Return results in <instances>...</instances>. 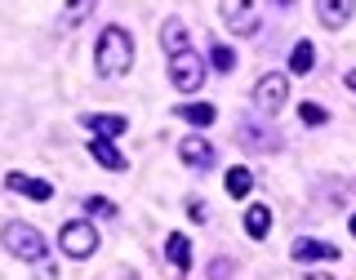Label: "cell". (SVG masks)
<instances>
[{"mask_svg": "<svg viewBox=\"0 0 356 280\" xmlns=\"http://www.w3.org/2000/svg\"><path fill=\"white\" fill-rule=\"evenodd\" d=\"M343 81H348V89L356 94V72H348V76H343Z\"/></svg>", "mask_w": 356, "mask_h": 280, "instance_id": "23", "label": "cell"}, {"mask_svg": "<svg viewBox=\"0 0 356 280\" xmlns=\"http://www.w3.org/2000/svg\"><path fill=\"white\" fill-rule=\"evenodd\" d=\"M89 151H94V160L103 165V170H116V174L129 170V160H125L116 147H111V138H94V142H89Z\"/></svg>", "mask_w": 356, "mask_h": 280, "instance_id": "11", "label": "cell"}, {"mask_svg": "<svg viewBox=\"0 0 356 280\" xmlns=\"http://www.w3.org/2000/svg\"><path fill=\"white\" fill-rule=\"evenodd\" d=\"M85 205H89V214H98V218H111V214H116V205H111V200H103V196H89Z\"/></svg>", "mask_w": 356, "mask_h": 280, "instance_id": "22", "label": "cell"}, {"mask_svg": "<svg viewBox=\"0 0 356 280\" xmlns=\"http://www.w3.org/2000/svg\"><path fill=\"white\" fill-rule=\"evenodd\" d=\"M170 85L178 89V94H196V89L205 85V58L192 53V49L170 53Z\"/></svg>", "mask_w": 356, "mask_h": 280, "instance_id": "4", "label": "cell"}, {"mask_svg": "<svg viewBox=\"0 0 356 280\" xmlns=\"http://www.w3.org/2000/svg\"><path fill=\"white\" fill-rule=\"evenodd\" d=\"M316 258H339V249H334L330 240H298L294 245V263H316Z\"/></svg>", "mask_w": 356, "mask_h": 280, "instance_id": "10", "label": "cell"}, {"mask_svg": "<svg viewBox=\"0 0 356 280\" xmlns=\"http://www.w3.org/2000/svg\"><path fill=\"white\" fill-rule=\"evenodd\" d=\"M245 231H250L254 240H263L267 231H272V209H267V205H250V209H245Z\"/></svg>", "mask_w": 356, "mask_h": 280, "instance_id": "13", "label": "cell"}, {"mask_svg": "<svg viewBox=\"0 0 356 280\" xmlns=\"http://www.w3.org/2000/svg\"><path fill=\"white\" fill-rule=\"evenodd\" d=\"M94 5H98V0H67V5H63V22H67V27H81V22L94 14Z\"/></svg>", "mask_w": 356, "mask_h": 280, "instance_id": "19", "label": "cell"}, {"mask_svg": "<svg viewBox=\"0 0 356 280\" xmlns=\"http://www.w3.org/2000/svg\"><path fill=\"white\" fill-rule=\"evenodd\" d=\"M85 125L94 129V138H120L129 129V120L125 116H85Z\"/></svg>", "mask_w": 356, "mask_h": 280, "instance_id": "12", "label": "cell"}, {"mask_svg": "<svg viewBox=\"0 0 356 280\" xmlns=\"http://www.w3.org/2000/svg\"><path fill=\"white\" fill-rule=\"evenodd\" d=\"M218 14L227 22V31H236V36H254V31H259L254 0H218Z\"/></svg>", "mask_w": 356, "mask_h": 280, "instance_id": "6", "label": "cell"}, {"mask_svg": "<svg viewBox=\"0 0 356 280\" xmlns=\"http://www.w3.org/2000/svg\"><path fill=\"white\" fill-rule=\"evenodd\" d=\"M307 280H334V276H330V272H312Z\"/></svg>", "mask_w": 356, "mask_h": 280, "instance_id": "24", "label": "cell"}, {"mask_svg": "<svg viewBox=\"0 0 356 280\" xmlns=\"http://www.w3.org/2000/svg\"><path fill=\"white\" fill-rule=\"evenodd\" d=\"M312 67H316V49H312V40H298L294 53H289V72H294V76H307Z\"/></svg>", "mask_w": 356, "mask_h": 280, "instance_id": "18", "label": "cell"}, {"mask_svg": "<svg viewBox=\"0 0 356 280\" xmlns=\"http://www.w3.org/2000/svg\"><path fill=\"white\" fill-rule=\"evenodd\" d=\"M352 14H356V0H316V18H321V27H330V31L348 27Z\"/></svg>", "mask_w": 356, "mask_h": 280, "instance_id": "7", "label": "cell"}, {"mask_svg": "<svg viewBox=\"0 0 356 280\" xmlns=\"http://www.w3.org/2000/svg\"><path fill=\"white\" fill-rule=\"evenodd\" d=\"M250 187H254L250 165H232V170H227V196L232 200H245V196H250Z\"/></svg>", "mask_w": 356, "mask_h": 280, "instance_id": "15", "label": "cell"}, {"mask_svg": "<svg viewBox=\"0 0 356 280\" xmlns=\"http://www.w3.org/2000/svg\"><path fill=\"white\" fill-rule=\"evenodd\" d=\"M161 44H165V53H183V49H187V27H183L178 18H170V22L161 27Z\"/></svg>", "mask_w": 356, "mask_h": 280, "instance_id": "17", "label": "cell"}, {"mask_svg": "<svg viewBox=\"0 0 356 280\" xmlns=\"http://www.w3.org/2000/svg\"><path fill=\"white\" fill-rule=\"evenodd\" d=\"M348 231H352V236H356V214H352V222H348Z\"/></svg>", "mask_w": 356, "mask_h": 280, "instance_id": "25", "label": "cell"}, {"mask_svg": "<svg viewBox=\"0 0 356 280\" xmlns=\"http://www.w3.org/2000/svg\"><path fill=\"white\" fill-rule=\"evenodd\" d=\"M5 187L9 192H18V196H27V200H49L54 196V187L44 183V178H27V174H5Z\"/></svg>", "mask_w": 356, "mask_h": 280, "instance_id": "8", "label": "cell"}, {"mask_svg": "<svg viewBox=\"0 0 356 280\" xmlns=\"http://www.w3.org/2000/svg\"><path fill=\"white\" fill-rule=\"evenodd\" d=\"M285 98H289V81H285V72H267L259 85H254V107L263 111V116H276V111L285 107Z\"/></svg>", "mask_w": 356, "mask_h": 280, "instance_id": "5", "label": "cell"}, {"mask_svg": "<svg viewBox=\"0 0 356 280\" xmlns=\"http://www.w3.org/2000/svg\"><path fill=\"white\" fill-rule=\"evenodd\" d=\"M178 156H183V165H192V170H205V165H214V147H209L205 138H183L178 142Z\"/></svg>", "mask_w": 356, "mask_h": 280, "instance_id": "9", "label": "cell"}, {"mask_svg": "<svg viewBox=\"0 0 356 280\" xmlns=\"http://www.w3.org/2000/svg\"><path fill=\"white\" fill-rule=\"evenodd\" d=\"M214 103H187V107H178V120H187V125H196V129H205V125H214Z\"/></svg>", "mask_w": 356, "mask_h": 280, "instance_id": "16", "label": "cell"}, {"mask_svg": "<svg viewBox=\"0 0 356 280\" xmlns=\"http://www.w3.org/2000/svg\"><path fill=\"white\" fill-rule=\"evenodd\" d=\"M298 116H303V125H325V107H316V103H303V107H298Z\"/></svg>", "mask_w": 356, "mask_h": 280, "instance_id": "21", "label": "cell"}, {"mask_svg": "<svg viewBox=\"0 0 356 280\" xmlns=\"http://www.w3.org/2000/svg\"><path fill=\"white\" fill-rule=\"evenodd\" d=\"M281 5H294V0H281Z\"/></svg>", "mask_w": 356, "mask_h": 280, "instance_id": "26", "label": "cell"}, {"mask_svg": "<svg viewBox=\"0 0 356 280\" xmlns=\"http://www.w3.org/2000/svg\"><path fill=\"white\" fill-rule=\"evenodd\" d=\"M165 258H170V263L178 267V272H187V267H192V240L174 231V236L165 240Z\"/></svg>", "mask_w": 356, "mask_h": 280, "instance_id": "14", "label": "cell"}, {"mask_svg": "<svg viewBox=\"0 0 356 280\" xmlns=\"http://www.w3.org/2000/svg\"><path fill=\"white\" fill-rule=\"evenodd\" d=\"M94 67H98V76H107V81H120V76L134 67V36L125 27H103L98 49H94Z\"/></svg>", "mask_w": 356, "mask_h": 280, "instance_id": "1", "label": "cell"}, {"mask_svg": "<svg viewBox=\"0 0 356 280\" xmlns=\"http://www.w3.org/2000/svg\"><path fill=\"white\" fill-rule=\"evenodd\" d=\"M58 249L67 258H94L98 254V227L85 218H67L63 231H58Z\"/></svg>", "mask_w": 356, "mask_h": 280, "instance_id": "3", "label": "cell"}, {"mask_svg": "<svg viewBox=\"0 0 356 280\" xmlns=\"http://www.w3.org/2000/svg\"><path fill=\"white\" fill-rule=\"evenodd\" d=\"M209 58H214L218 72H232V67H236V53H232L227 44H214V53H209Z\"/></svg>", "mask_w": 356, "mask_h": 280, "instance_id": "20", "label": "cell"}, {"mask_svg": "<svg viewBox=\"0 0 356 280\" xmlns=\"http://www.w3.org/2000/svg\"><path fill=\"white\" fill-rule=\"evenodd\" d=\"M0 240H5V249L14 254V258L44 267V254H49V245H44V236H40L36 227H31V222H5Z\"/></svg>", "mask_w": 356, "mask_h": 280, "instance_id": "2", "label": "cell"}]
</instances>
